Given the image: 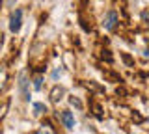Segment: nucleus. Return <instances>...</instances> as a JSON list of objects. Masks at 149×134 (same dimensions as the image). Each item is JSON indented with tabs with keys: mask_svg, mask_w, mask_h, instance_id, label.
I'll use <instances>...</instances> for the list:
<instances>
[{
	"mask_svg": "<svg viewBox=\"0 0 149 134\" xmlns=\"http://www.w3.org/2000/svg\"><path fill=\"white\" fill-rule=\"evenodd\" d=\"M21 21H22V11L17 10L11 13V19H9V30L11 32H19L21 30Z\"/></svg>",
	"mask_w": 149,
	"mask_h": 134,
	"instance_id": "f257e3e1",
	"label": "nucleus"
},
{
	"mask_svg": "<svg viewBox=\"0 0 149 134\" xmlns=\"http://www.w3.org/2000/svg\"><path fill=\"white\" fill-rule=\"evenodd\" d=\"M116 24H118V13L116 11H108L104 15V21H102V26H104L106 30H114Z\"/></svg>",
	"mask_w": 149,
	"mask_h": 134,
	"instance_id": "f03ea898",
	"label": "nucleus"
},
{
	"mask_svg": "<svg viewBox=\"0 0 149 134\" xmlns=\"http://www.w3.org/2000/svg\"><path fill=\"white\" fill-rule=\"evenodd\" d=\"M60 119H62V123L67 128H73L74 127V117H73V114L69 112V110H63V112L60 114Z\"/></svg>",
	"mask_w": 149,
	"mask_h": 134,
	"instance_id": "7ed1b4c3",
	"label": "nucleus"
},
{
	"mask_svg": "<svg viewBox=\"0 0 149 134\" xmlns=\"http://www.w3.org/2000/svg\"><path fill=\"white\" fill-rule=\"evenodd\" d=\"M63 95H65V90H63V87L62 86H54L52 91H50V101H52V103H58Z\"/></svg>",
	"mask_w": 149,
	"mask_h": 134,
	"instance_id": "20e7f679",
	"label": "nucleus"
},
{
	"mask_svg": "<svg viewBox=\"0 0 149 134\" xmlns=\"http://www.w3.org/2000/svg\"><path fill=\"white\" fill-rule=\"evenodd\" d=\"M21 91H22V99L28 101L30 95H28V82H26V75H21Z\"/></svg>",
	"mask_w": 149,
	"mask_h": 134,
	"instance_id": "39448f33",
	"label": "nucleus"
},
{
	"mask_svg": "<svg viewBox=\"0 0 149 134\" xmlns=\"http://www.w3.org/2000/svg\"><path fill=\"white\" fill-rule=\"evenodd\" d=\"M69 103H71L73 106H77L78 110H82V103H80V101L77 99V97H69Z\"/></svg>",
	"mask_w": 149,
	"mask_h": 134,
	"instance_id": "423d86ee",
	"label": "nucleus"
},
{
	"mask_svg": "<svg viewBox=\"0 0 149 134\" xmlns=\"http://www.w3.org/2000/svg\"><path fill=\"white\" fill-rule=\"evenodd\" d=\"M34 110H36V114H41V112H47V108H45V104H41V103H36V104H34Z\"/></svg>",
	"mask_w": 149,
	"mask_h": 134,
	"instance_id": "0eeeda50",
	"label": "nucleus"
},
{
	"mask_svg": "<svg viewBox=\"0 0 149 134\" xmlns=\"http://www.w3.org/2000/svg\"><path fill=\"white\" fill-rule=\"evenodd\" d=\"M41 82H43V78H41V76H37L36 80H34V87H36V90H41V86H43Z\"/></svg>",
	"mask_w": 149,
	"mask_h": 134,
	"instance_id": "6e6552de",
	"label": "nucleus"
},
{
	"mask_svg": "<svg viewBox=\"0 0 149 134\" xmlns=\"http://www.w3.org/2000/svg\"><path fill=\"white\" fill-rule=\"evenodd\" d=\"M123 60L129 63V65H132V60H130V56H127V54H123Z\"/></svg>",
	"mask_w": 149,
	"mask_h": 134,
	"instance_id": "1a4fd4ad",
	"label": "nucleus"
},
{
	"mask_svg": "<svg viewBox=\"0 0 149 134\" xmlns=\"http://www.w3.org/2000/svg\"><path fill=\"white\" fill-rule=\"evenodd\" d=\"M60 75H62V69H56V71H54V75H52V76H54V78H58Z\"/></svg>",
	"mask_w": 149,
	"mask_h": 134,
	"instance_id": "9d476101",
	"label": "nucleus"
}]
</instances>
